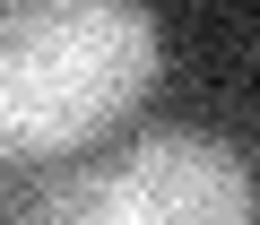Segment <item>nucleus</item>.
Masks as SVG:
<instances>
[{
	"mask_svg": "<svg viewBox=\"0 0 260 225\" xmlns=\"http://www.w3.org/2000/svg\"><path fill=\"white\" fill-rule=\"evenodd\" d=\"M104 225H251V165L208 130H148L95 165Z\"/></svg>",
	"mask_w": 260,
	"mask_h": 225,
	"instance_id": "2",
	"label": "nucleus"
},
{
	"mask_svg": "<svg viewBox=\"0 0 260 225\" xmlns=\"http://www.w3.org/2000/svg\"><path fill=\"white\" fill-rule=\"evenodd\" d=\"M165 26L148 0H0V156H70L148 104Z\"/></svg>",
	"mask_w": 260,
	"mask_h": 225,
	"instance_id": "1",
	"label": "nucleus"
},
{
	"mask_svg": "<svg viewBox=\"0 0 260 225\" xmlns=\"http://www.w3.org/2000/svg\"><path fill=\"white\" fill-rule=\"evenodd\" d=\"M26 225H104L95 165H87V173H61V182H44V199H35V216H26Z\"/></svg>",
	"mask_w": 260,
	"mask_h": 225,
	"instance_id": "3",
	"label": "nucleus"
}]
</instances>
